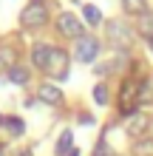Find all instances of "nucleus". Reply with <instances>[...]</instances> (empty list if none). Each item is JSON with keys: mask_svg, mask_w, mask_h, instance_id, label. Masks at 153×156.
I'll list each match as a JSON object with an SVG mask.
<instances>
[{"mask_svg": "<svg viewBox=\"0 0 153 156\" xmlns=\"http://www.w3.org/2000/svg\"><path fill=\"white\" fill-rule=\"evenodd\" d=\"M46 20H48V9H46L43 0H34V3H29L20 12V23L26 29H37V26H43Z\"/></svg>", "mask_w": 153, "mask_h": 156, "instance_id": "f257e3e1", "label": "nucleus"}, {"mask_svg": "<svg viewBox=\"0 0 153 156\" xmlns=\"http://www.w3.org/2000/svg\"><path fill=\"white\" fill-rule=\"evenodd\" d=\"M74 54H77V60H79V62H94V60H96V54H99V40L91 37V34H82V37L77 40Z\"/></svg>", "mask_w": 153, "mask_h": 156, "instance_id": "f03ea898", "label": "nucleus"}, {"mask_svg": "<svg viewBox=\"0 0 153 156\" xmlns=\"http://www.w3.org/2000/svg\"><path fill=\"white\" fill-rule=\"evenodd\" d=\"M108 40H111L113 45H119V48H128V45L133 43V34H130V29L122 20H111L108 23Z\"/></svg>", "mask_w": 153, "mask_h": 156, "instance_id": "7ed1b4c3", "label": "nucleus"}, {"mask_svg": "<svg viewBox=\"0 0 153 156\" xmlns=\"http://www.w3.org/2000/svg\"><path fill=\"white\" fill-rule=\"evenodd\" d=\"M46 71H48L51 77H57V80H65V77H68V54L62 51V48H54Z\"/></svg>", "mask_w": 153, "mask_h": 156, "instance_id": "20e7f679", "label": "nucleus"}, {"mask_svg": "<svg viewBox=\"0 0 153 156\" xmlns=\"http://www.w3.org/2000/svg\"><path fill=\"white\" fill-rule=\"evenodd\" d=\"M57 29H60V34H65V37H74V40L82 37V23H79L74 14H68V12L57 17Z\"/></svg>", "mask_w": 153, "mask_h": 156, "instance_id": "39448f33", "label": "nucleus"}, {"mask_svg": "<svg viewBox=\"0 0 153 156\" xmlns=\"http://www.w3.org/2000/svg\"><path fill=\"white\" fill-rule=\"evenodd\" d=\"M139 102V85L136 82H125V88H122V102H119V108H122V114H133V105Z\"/></svg>", "mask_w": 153, "mask_h": 156, "instance_id": "423d86ee", "label": "nucleus"}, {"mask_svg": "<svg viewBox=\"0 0 153 156\" xmlns=\"http://www.w3.org/2000/svg\"><path fill=\"white\" fill-rule=\"evenodd\" d=\"M37 97L43 99V102H48V105H60L62 102V91L57 85H51V82H43L40 91H37Z\"/></svg>", "mask_w": 153, "mask_h": 156, "instance_id": "0eeeda50", "label": "nucleus"}, {"mask_svg": "<svg viewBox=\"0 0 153 156\" xmlns=\"http://www.w3.org/2000/svg\"><path fill=\"white\" fill-rule=\"evenodd\" d=\"M51 51H54V45H46V43H37V45H34V48H31V60H34V66H40V68H48Z\"/></svg>", "mask_w": 153, "mask_h": 156, "instance_id": "6e6552de", "label": "nucleus"}, {"mask_svg": "<svg viewBox=\"0 0 153 156\" xmlns=\"http://www.w3.org/2000/svg\"><path fill=\"white\" fill-rule=\"evenodd\" d=\"M139 31L145 34V37L153 43V12H145V14H139Z\"/></svg>", "mask_w": 153, "mask_h": 156, "instance_id": "1a4fd4ad", "label": "nucleus"}, {"mask_svg": "<svg viewBox=\"0 0 153 156\" xmlns=\"http://www.w3.org/2000/svg\"><path fill=\"white\" fill-rule=\"evenodd\" d=\"M3 125H6V131L12 136H23V131H26V125H23L20 116H9V119H3Z\"/></svg>", "mask_w": 153, "mask_h": 156, "instance_id": "9d476101", "label": "nucleus"}, {"mask_svg": "<svg viewBox=\"0 0 153 156\" xmlns=\"http://www.w3.org/2000/svg\"><path fill=\"white\" fill-rule=\"evenodd\" d=\"M139 102H153V77H148L139 85Z\"/></svg>", "mask_w": 153, "mask_h": 156, "instance_id": "9b49d317", "label": "nucleus"}, {"mask_svg": "<svg viewBox=\"0 0 153 156\" xmlns=\"http://www.w3.org/2000/svg\"><path fill=\"white\" fill-rule=\"evenodd\" d=\"M71 131H62L60 133V142H57V156H65V153H71Z\"/></svg>", "mask_w": 153, "mask_h": 156, "instance_id": "f8f14e48", "label": "nucleus"}, {"mask_svg": "<svg viewBox=\"0 0 153 156\" xmlns=\"http://www.w3.org/2000/svg\"><path fill=\"white\" fill-rule=\"evenodd\" d=\"M122 3H125V9L133 12V14H145V12H148V0H122Z\"/></svg>", "mask_w": 153, "mask_h": 156, "instance_id": "ddd939ff", "label": "nucleus"}, {"mask_svg": "<svg viewBox=\"0 0 153 156\" xmlns=\"http://www.w3.org/2000/svg\"><path fill=\"white\" fill-rule=\"evenodd\" d=\"M82 14H85V20L91 26H99V20H102V14H99L96 6H82Z\"/></svg>", "mask_w": 153, "mask_h": 156, "instance_id": "4468645a", "label": "nucleus"}, {"mask_svg": "<svg viewBox=\"0 0 153 156\" xmlns=\"http://www.w3.org/2000/svg\"><path fill=\"white\" fill-rule=\"evenodd\" d=\"M9 80L17 82V85H23V82L29 80V74H26V68H20V66H12L9 68Z\"/></svg>", "mask_w": 153, "mask_h": 156, "instance_id": "2eb2a0df", "label": "nucleus"}, {"mask_svg": "<svg viewBox=\"0 0 153 156\" xmlns=\"http://www.w3.org/2000/svg\"><path fill=\"white\" fill-rule=\"evenodd\" d=\"M145 125H148L145 119H142L139 114H133V116H130V125H128V131H130V133H142V131H145Z\"/></svg>", "mask_w": 153, "mask_h": 156, "instance_id": "dca6fc26", "label": "nucleus"}, {"mask_svg": "<svg viewBox=\"0 0 153 156\" xmlns=\"http://www.w3.org/2000/svg\"><path fill=\"white\" fill-rule=\"evenodd\" d=\"M94 99H96L99 105H105V102H108V88H105V85H96V88H94Z\"/></svg>", "mask_w": 153, "mask_h": 156, "instance_id": "f3484780", "label": "nucleus"}, {"mask_svg": "<svg viewBox=\"0 0 153 156\" xmlns=\"http://www.w3.org/2000/svg\"><path fill=\"white\" fill-rule=\"evenodd\" d=\"M0 62H9V68H12V62H14V57H12V48H0Z\"/></svg>", "mask_w": 153, "mask_h": 156, "instance_id": "a211bd4d", "label": "nucleus"}, {"mask_svg": "<svg viewBox=\"0 0 153 156\" xmlns=\"http://www.w3.org/2000/svg\"><path fill=\"white\" fill-rule=\"evenodd\" d=\"M136 151H139L142 156H150V153H153V142H142V145H139Z\"/></svg>", "mask_w": 153, "mask_h": 156, "instance_id": "6ab92c4d", "label": "nucleus"}, {"mask_svg": "<svg viewBox=\"0 0 153 156\" xmlns=\"http://www.w3.org/2000/svg\"><path fill=\"white\" fill-rule=\"evenodd\" d=\"M94 156H111L108 145H105V142H99V145H96V151H94Z\"/></svg>", "mask_w": 153, "mask_h": 156, "instance_id": "aec40b11", "label": "nucleus"}, {"mask_svg": "<svg viewBox=\"0 0 153 156\" xmlns=\"http://www.w3.org/2000/svg\"><path fill=\"white\" fill-rule=\"evenodd\" d=\"M20 156H31V151H23V153H20Z\"/></svg>", "mask_w": 153, "mask_h": 156, "instance_id": "412c9836", "label": "nucleus"}, {"mask_svg": "<svg viewBox=\"0 0 153 156\" xmlns=\"http://www.w3.org/2000/svg\"><path fill=\"white\" fill-rule=\"evenodd\" d=\"M68 156H79V153H77V151H71V153H68Z\"/></svg>", "mask_w": 153, "mask_h": 156, "instance_id": "4be33fe9", "label": "nucleus"}, {"mask_svg": "<svg viewBox=\"0 0 153 156\" xmlns=\"http://www.w3.org/2000/svg\"><path fill=\"white\" fill-rule=\"evenodd\" d=\"M0 156H3V148H0Z\"/></svg>", "mask_w": 153, "mask_h": 156, "instance_id": "5701e85b", "label": "nucleus"}, {"mask_svg": "<svg viewBox=\"0 0 153 156\" xmlns=\"http://www.w3.org/2000/svg\"><path fill=\"white\" fill-rule=\"evenodd\" d=\"M150 51H153V43H150Z\"/></svg>", "mask_w": 153, "mask_h": 156, "instance_id": "b1692460", "label": "nucleus"}, {"mask_svg": "<svg viewBox=\"0 0 153 156\" xmlns=\"http://www.w3.org/2000/svg\"><path fill=\"white\" fill-rule=\"evenodd\" d=\"M0 125H3V119H0Z\"/></svg>", "mask_w": 153, "mask_h": 156, "instance_id": "393cba45", "label": "nucleus"}]
</instances>
